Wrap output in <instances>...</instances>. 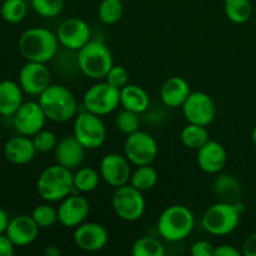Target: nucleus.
I'll return each mask as SVG.
<instances>
[{"label": "nucleus", "instance_id": "nucleus-25", "mask_svg": "<svg viewBox=\"0 0 256 256\" xmlns=\"http://www.w3.org/2000/svg\"><path fill=\"white\" fill-rule=\"evenodd\" d=\"M212 190L219 202L236 204L242 199V186L240 182L230 174H218L215 178Z\"/></svg>", "mask_w": 256, "mask_h": 256}, {"label": "nucleus", "instance_id": "nucleus-26", "mask_svg": "<svg viewBox=\"0 0 256 256\" xmlns=\"http://www.w3.org/2000/svg\"><path fill=\"white\" fill-rule=\"evenodd\" d=\"M180 140L188 149L198 150L210 140V134L206 126L196 124H188L180 132Z\"/></svg>", "mask_w": 256, "mask_h": 256}, {"label": "nucleus", "instance_id": "nucleus-44", "mask_svg": "<svg viewBox=\"0 0 256 256\" xmlns=\"http://www.w3.org/2000/svg\"><path fill=\"white\" fill-rule=\"evenodd\" d=\"M252 142H254V144L256 145V125L255 128L252 129Z\"/></svg>", "mask_w": 256, "mask_h": 256}, {"label": "nucleus", "instance_id": "nucleus-21", "mask_svg": "<svg viewBox=\"0 0 256 256\" xmlns=\"http://www.w3.org/2000/svg\"><path fill=\"white\" fill-rule=\"evenodd\" d=\"M36 152L32 139L25 135L19 134L10 138L4 145L5 158L8 162L14 165L29 164L34 160Z\"/></svg>", "mask_w": 256, "mask_h": 256}, {"label": "nucleus", "instance_id": "nucleus-34", "mask_svg": "<svg viewBox=\"0 0 256 256\" xmlns=\"http://www.w3.org/2000/svg\"><path fill=\"white\" fill-rule=\"evenodd\" d=\"M34 12L45 19L58 16L62 12L64 0H30Z\"/></svg>", "mask_w": 256, "mask_h": 256}, {"label": "nucleus", "instance_id": "nucleus-22", "mask_svg": "<svg viewBox=\"0 0 256 256\" xmlns=\"http://www.w3.org/2000/svg\"><path fill=\"white\" fill-rule=\"evenodd\" d=\"M190 92L192 90H190V85L186 80L180 76H172L162 84V90H160V98L165 106L170 108V109H176V108L182 106Z\"/></svg>", "mask_w": 256, "mask_h": 256}, {"label": "nucleus", "instance_id": "nucleus-1", "mask_svg": "<svg viewBox=\"0 0 256 256\" xmlns=\"http://www.w3.org/2000/svg\"><path fill=\"white\" fill-rule=\"evenodd\" d=\"M56 34L45 28H30L19 38L18 46L26 62H44L52 59L59 49Z\"/></svg>", "mask_w": 256, "mask_h": 256}, {"label": "nucleus", "instance_id": "nucleus-9", "mask_svg": "<svg viewBox=\"0 0 256 256\" xmlns=\"http://www.w3.org/2000/svg\"><path fill=\"white\" fill-rule=\"evenodd\" d=\"M120 105V90L102 82L92 85L85 92L82 106L86 112L99 116L112 114Z\"/></svg>", "mask_w": 256, "mask_h": 256}, {"label": "nucleus", "instance_id": "nucleus-24", "mask_svg": "<svg viewBox=\"0 0 256 256\" xmlns=\"http://www.w3.org/2000/svg\"><path fill=\"white\" fill-rule=\"evenodd\" d=\"M120 105L122 109L136 114L146 112L150 105V98L146 90L135 84H128L120 90Z\"/></svg>", "mask_w": 256, "mask_h": 256}, {"label": "nucleus", "instance_id": "nucleus-7", "mask_svg": "<svg viewBox=\"0 0 256 256\" xmlns=\"http://www.w3.org/2000/svg\"><path fill=\"white\" fill-rule=\"evenodd\" d=\"M112 205L116 216L128 222L142 219L146 208L142 192L130 184L116 188L112 195Z\"/></svg>", "mask_w": 256, "mask_h": 256}, {"label": "nucleus", "instance_id": "nucleus-42", "mask_svg": "<svg viewBox=\"0 0 256 256\" xmlns=\"http://www.w3.org/2000/svg\"><path fill=\"white\" fill-rule=\"evenodd\" d=\"M9 222H10V219H9V216H8L6 212L0 208V234H2V232H6V228H8V225H9Z\"/></svg>", "mask_w": 256, "mask_h": 256}, {"label": "nucleus", "instance_id": "nucleus-12", "mask_svg": "<svg viewBox=\"0 0 256 256\" xmlns=\"http://www.w3.org/2000/svg\"><path fill=\"white\" fill-rule=\"evenodd\" d=\"M46 115L42 112L39 102H24L22 106L12 115V125L18 134L34 136L44 129Z\"/></svg>", "mask_w": 256, "mask_h": 256}, {"label": "nucleus", "instance_id": "nucleus-15", "mask_svg": "<svg viewBox=\"0 0 256 256\" xmlns=\"http://www.w3.org/2000/svg\"><path fill=\"white\" fill-rule=\"evenodd\" d=\"M50 72L44 62H26L19 72V84L24 92L39 96L50 85Z\"/></svg>", "mask_w": 256, "mask_h": 256}, {"label": "nucleus", "instance_id": "nucleus-13", "mask_svg": "<svg viewBox=\"0 0 256 256\" xmlns=\"http://www.w3.org/2000/svg\"><path fill=\"white\" fill-rule=\"evenodd\" d=\"M100 176L112 188H120L126 185L132 179V168L130 162L126 159L125 155L110 152L106 154L100 162Z\"/></svg>", "mask_w": 256, "mask_h": 256}, {"label": "nucleus", "instance_id": "nucleus-38", "mask_svg": "<svg viewBox=\"0 0 256 256\" xmlns=\"http://www.w3.org/2000/svg\"><path fill=\"white\" fill-rule=\"evenodd\" d=\"M214 249L212 242H206V240H199V242H194L192 245V256H214Z\"/></svg>", "mask_w": 256, "mask_h": 256}, {"label": "nucleus", "instance_id": "nucleus-2", "mask_svg": "<svg viewBox=\"0 0 256 256\" xmlns=\"http://www.w3.org/2000/svg\"><path fill=\"white\" fill-rule=\"evenodd\" d=\"M38 102L46 119L54 122H66L76 116V98L64 85L50 84L39 95Z\"/></svg>", "mask_w": 256, "mask_h": 256}, {"label": "nucleus", "instance_id": "nucleus-36", "mask_svg": "<svg viewBox=\"0 0 256 256\" xmlns=\"http://www.w3.org/2000/svg\"><path fill=\"white\" fill-rule=\"evenodd\" d=\"M32 139L36 152H42V154L55 150L58 144L56 135L50 130L45 129H42L39 132H36L34 136H32Z\"/></svg>", "mask_w": 256, "mask_h": 256}, {"label": "nucleus", "instance_id": "nucleus-37", "mask_svg": "<svg viewBox=\"0 0 256 256\" xmlns=\"http://www.w3.org/2000/svg\"><path fill=\"white\" fill-rule=\"evenodd\" d=\"M129 78L130 75L126 68L122 66V65H112V68L105 76V82H109L112 86L122 90V88L129 84Z\"/></svg>", "mask_w": 256, "mask_h": 256}, {"label": "nucleus", "instance_id": "nucleus-8", "mask_svg": "<svg viewBox=\"0 0 256 256\" xmlns=\"http://www.w3.org/2000/svg\"><path fill=\"white\" fill-rule=\"evenodd\" d=\"M72 135L85 149L95 150L102 146L106 140V128L99 115L85 110L75 116Z\"/></svg>", "mask_w": 256, "mask_h": 256}, {"label": "nucleus", "instance_id": "nucleus-33", "mask_svg": "<svg viewBox=\"0 0 256 256\" xmlns=\"http://www.w3.org/2000/svg\"><path fill=\"white\" fill-rule=\"evenodd\" d=\"M32 219L38 224L40 229H48L52 228L58 220V209L52 208L50 204H40L32 210Z\"/></svg>", "mask_w": 256, "mask_h": 256}, {"label": "nucleus", "instance_id": "nucleus-39", "mask_svg": "<svg viewBox=\"0 0 256 256\" xmlns=\"http://www.w3.org/2000/svg\"><path fill=\"white\" fill-rule=\"evenodd\" d=\"M15 252V245L5 232L0 234V256H12Z\"/></svg>", "mask_w": 256, "mask_h": 256}, {"label": "nucleus", "instance_id": "nucleus-45", "mask_svg": "<svg viewBox=\"0 0 256 256\" xmlns=\"http://www.w3.org/2000/svg\"><path fill=\"white\" fill-rule=\"evenodd\" d=\"M224 2H225V0H224Z\"/></svg>", "mask_w": 256, "mask_h": 256}, {"label": "nucleus", "instance_id": "nucleus-30", "mask_svg": "<svg viewBox=\"0 0 256 256\" xmlns=\"http://www.w3.org/2000/svg\"><path fill=\"white\" fill-rule=\"evenodd\" d=\"M28 5L25 0H4L0 8L2 18L9 24H18L26 16Z\"/></svg>", "mask_w": 256, "mask_h": 256}, {"label": "nucleus", "instance_id": "nucleus-16", "mask_svg": "<svg viewBox=\"0 0 256 256\" xmlns=\"http://www.w3.org/2000/svg\"><path fill=\"white\" fill-rule=\"evenodd\" d=\"M109 240V234L104 225L99 222H82L75 228L74 242L80 250L88 252H100Z\"/></svg>", "mask_w": 256, "mask_h": 256}, {"label": "nucleus", "instance_id": "nucleus-3", "mask_svg": "<svg viewBox=\"0 0 256 256\" xmlns=\"http://www.w3.org/2000/svg\"><path fill=\"white\" fill-rule=\"evenodd\" d=\"M36 190L39 196L45 202H62L75 190L74 174L72 170L62 165H52L42 170L39 175Z\"/></svg>", "mask_w": 256, "mask_h": 256}, {"label": "nucleus", "instance_id": "nucleus-27", "mask_svg": "<svg viewBox=\"0 0 256 256\" xmlns=\"http://www.w3.org/2000/svg\"><path fill=\"white\" fill-rule=\"evenodd\" d=\"M225 15L234 24H244L252 18V5L250 0H225Z\"/></svg>", "mask_w": 256, "mask_h": 256}, {"label": "nucleus", "instance_id": "nucleus-28", "mask_svg": "<svg viewBox=\"0 0 256 256\" xmlns=\"http://www.w3.org/2000/svg\"><path fill=\"white\" fill-rule=\"evenodd\" d=\"M158 179H159V175L152 165H142V166H138L132 174L129 184L140 192H148L156 185Z\"/></svg>", "mask_w": 256, "mask_h": 256}, {"label": "nucleus", "instance_id": "nucleus-14", "mask_svg": "<svg viewBox=\"0 0 256 256\" xmlns=\"http://www.w3.org/2000/svg\"><path fill=\"white\" fill-rule=\"evenodd\" d=\"M59 42L65 49L79 52L92 40L90 26L79 18H69L62 22L56 32Z\"/></svg>", "mask_w": 256, "mask_h": 256}, {"label": "nucleus", "instance_id": "nucleus-40", "mask_svg": "<svg viewBox=\"0 0 256 256\" xmlns=\"http://www.w3.org/2000/svg\"><path fill=\"white\" fill-rule=\"evenodd\" d=\"M242 254L245 256H256V232L245 238L242 242Z\"/></svg>", "mask_w": 256, "mask_h": 256}, {"label": "nucleus", "instance_id": "nucleus-11", "mask_svg": "<svg viewBox=\"0 0 256 256\" xmlns=\"http://www.w3.org/2000/svg\"><path fill=\"white\" fill-rule=\"evenodd\" d=\"M182 115L190 124L208 126L216 116V105L212 96L202 92H192L182 106Z\"/></svg>", "mask_w": 256, "mask_h": 256}, {"label": "nucleus", "instance_id": "nucleus-32", "mask_svg": "<svg viewBox=\"0 0 256 256\" xmlns=\"http://www.w3.org/2000/svg\"><path fill=\"white\" fill-rule=\"evenodd\" d=\"M99 19L104 24L112 25L116 24L124 14V6L122 0H102L98 9Z\"/></svg>", "mask_w": 256, "mask_h": 256}, {"label": "nucleus", "instance_id": "nucleus-5", "mask_svg": "<svg viewBox=\"0 0 256 256\" xmlns=\"http://www.w3.org/2000/svg\"><path fill=\"white\" fill-rule=\"evenodd\" d=\"M242 209L244 205L242 202L236 204L218 202L202 215V229L214 236H225L232 234L239 226Z\"/></svg>", "mask_w": 256, "mask_h": 256}, {"label": "nucleus", "instance_id": "nucleus-18", "mask_svg": "<svg viewBox=\"0 0 256 256\" xmlns=\"http://www.w3.org/2000/svg\"><path fill=\"white\" fill-rule=\"evenodd\" d=\"M40 228L32 215H16L10 219L5 234L9 236L15 246H28L36 240Z\"/></svg>", "mask_w": 256, "mask_h": 256}, {"label": "nucleus", "instance_id": "nucleus-10", "mask_svg": "<svg viewBox=\"0 0 256 256\" xmlns=\"http://www.w3.org/2000/svg\"><path fill=\"white\" fill-rule=\"evenodd\" d=\"M159 152L158 142L149 132H138L128 135L124 144V155L130 164L135 166L152 165L155 162Z\"/></svg>", "mask_w": 256, "mask_h": 256}, {"label": "nucleus", "instance_id": "nucleus-20", "mask_svg": "<svg viewBox=\"0 0 256 256\" xmlns=\"http://www.w3.org/2000/svg\"><path fill=\"white\" fill-rule=\"evenodd\" d=\"M85 148L74 135H66L58 140L55 159L58 164L70 170L78 169L84 162Z\"/></svg>", "mask_w": 256, "mask_h": 256}, {"label": "nucleus", "instance_id": "nucleus-41", "mask_svg": "<svg viewBox=\"0 0 256 256\" xmlns=\"http://www.w3.org/2000/svg\"><path fill=\"white\" fill-rule=\"evenodd\" d=\"M242 252L232 245H219L214 249V256H240Z\"/></svg>", "mask_w": 256, "mask_h": 256}, {"label": "nucleus", "instance_id": "nucleus-19", "mask_svg": "<svg viewBox=\"0 0 256 256\" xmlns=\"http://www.w3.org/2000/svg\"><path fill=\"white\" fill-rule=\"evenodd\" d=\"M198 165L206 174H219L228 162L225 148L219 142L210 139L206 144L198 149Z\"/></svg>", "mask_w": 256, "mask_h": 256}, {"label": "nucleus", "instance_id": "nucleus-4", "mask_svg": "<svg viewBox=\"0 0 256 256\" xmlns=\"http://www.w3.org/2000/svg\"><path fill=\"white\" fill-rule=\"evenodd\" d=\"M195 218L185 205H172L160 214L158 219V232L170 242H182L192 232Z\"/></svg>", "mask_w": 256, "mask_h": 256}, {"label": "nucleus", "instance_id": "nucleus-31", "mask_svg": "<svg viewBox=\"0 0 256 256\" xmlns=\"http://www.w3.org/2000/svg\"><path fill=\"white\" fill-rule=\"evenodd\" d=\"M134 256H164L165 248L158 239L152 236H142L135 240L132 246Z\"/></svg>", "mask_w": 256, "mask_h": 256}, {"label": "nucleus", "instance_id": "nucleus-35", "mask_svg": "<svg viewBox=\"0 0 256 256\" xmlns=\"http://www.w3.org/2000/svg\"><path fill=\"white\" fill-rule=\"evenodd\" d=\"M115 124H116V128L122 132V134H132V132L139 130V114H136V112H130V110L122 109V112L116 115Z\"/></svg>", "mask_w": 256, "mask_h": 256}, {"label": "nucleus", "instance_id": "nucleus-6", "mask_svg": "<svg viewBox=\"0 0 256 256\" xmlns=\"http://www.w3.org/2000/svg\"><path fill=\"white\" fill-rule=\"evenodd\" d=\"M78 65L85 76L102 80L114 65V59L109 46L102 40H90L78 52Z\"/></svg>", "mask_w": 256, "mask_h": 256}, {"label": "nucleus", "instance_id": "nucleus-17", "mask_svg": "<svg viewBox=\"0 0 256 256\" xmlns=\"http://www.w3.org/2000/svg\"><path fill=\"white\" fill-rule=\"evenodd\" d=\"M90 205L86 198L70 194L60 202L58 208V220L65 228H76L89 216Z\"/></svg>", "mask_w": 256, "mask_h": 256}, {"label": "nucleus", "instance_id": "nucleus-29", "mask_svg": "<svg viewBox=\"0 0 256 256\" xmlns=\"http://www.w3.org/2000/svg\"><path fill=\"white\" fill-rule=\"evenodd\" d=\"M100 172L92 168H80L74 174V188L79 192H92L100 184Z\"/></svg>", "mask_w": 256, "mask_h": 256}, {"label": "nucleus", "instance_id": "nucleus-43", "mask_svg": "<svg viewBox=\"0 0 256 256\" xmlns=\"http://www.w3.org/2000/svg\"><path fill=\"white\" fill-rule=\"evenodd\" d=\"M44 255L45 256H60L62 255V252H60L59 248L55 246V245H49V246L45 248Z\"/></svg>", "mask_w": 256, "mask_h": 256}, {"label": "nucleus", "instance_id": "nucleus-23", "mask_svg": "<svg viewBox=\"0 0 256 256\" xmlns=\"http://www.w3.org/2000/svg\"><path fill=\"white\" fill-rule=\"evenodd\" d=\"M24 90L12 80L0 82V115L12 116L24 102Z\"/></svg>", "mask_w": 256, "mask_h": 256}]
</instances>
